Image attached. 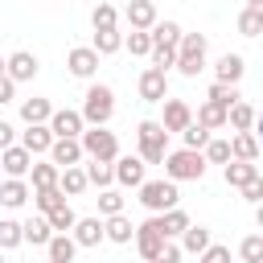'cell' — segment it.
Returning a JSON list of instances; mask_svg holds the SVG:
<instances>
[{
	"instance_id": "1",
	"label": "cell",
	"mask_w": 263,
	"mask_h": 263,
	"mask_svg": "<svg viewBox=\"0 0 263 263\" xmlns=\"http://www.w3.org/2000/svg\"><path fill=\"white\" fill-rule=\"evenodd\" d=\"M78 115H82V123H86V127H107V123H111V115H115V90H111V86H103V82H90Z\"/></svg>"
},
{
	"instance_id": "2",
	"label": "cell",
	"mask_w": 263,
	"mask_h": 263,
	"mask_svg": "<svg viewBox=\"0 0 263 263\" xmlns=\"http://www.w3.org/2000/svg\"><path fill=\"white\" fill-rule=\"evenodd\" d=\"M136 140H140V160L144 164H164V156H168V132L160 127V119H144L136 127Z\"/></svg>"
},
{
	"instance_id": "3",
	"label": "cell",
	"mask_w": 263,
	"mask_h": 263,
	"mask_svg": "<svg viewBox=\"0 0 263 263\" xmlns=\"http://www.w3.org/2000/svg\"><path fill=\"white\" fill-rule=\"evenodd\" d=\"M205 177V156L201 152H189V148H177L164 156V181H201Z\"/></svg>"
},
{
	"instance_id": "4",
	"label": "cell",
	"mask_w": 263,
	"mask_h": 263,
	"mask_svg": "<svg viewBox=\"0 0 263 263\" xmlns=\"http://www.w3.org/2000/svg\"><path fill=\"white\" fill-rule=\"evenodd\" d=\"M78 144H82V156H90V160H99V164H115V160H119V140H115V132H107V127H86V132L78 136Z\"/></svg>"
},
{
	"instance_id": "5",
	"label": "cell",
	"mask_w": 263,
	"mask_h": 263,
	"mask_svg": "<svg viewBox=\"0 0 263 263\" xmlns=\"http://www.w3.org/2000/svg\"><path fill=\"white\" fill-rule=\"evenodd\" d=\"M177 201H181V193H177V185L173 181H144L140 185V205L152 214V218H160V214H168V210H177Z\"/></svg>"
},
{
	"instance_id": "6",
	"label": "cell",
	"mask_w": 263,
	"mask_h": 263,
	"mask_svg": "<svg viewBox=\"0 0 263 263\" xmlns=\"http://www.w3.org/2000/svg\"><path fill=\"white\" fill-rule=\"evenodd\" d=\"M177 70L185 78H197L205 70V37L201 33H181V45H177Z\"/></svg>"
},
{
	"instance_id": "7",
	"label": "cell",
	"mask_w": 263,
	"mask_h": 263,
	"mask_svg": "<svg viewBox=\"0 0 263 263\" xmlns=\"http://www.w3.org/2000/svg\"><path fill=\"white\" fill-rule=\"evenodd\" d=\"M164 242H168V238H164V226H160V218H144V222L136 226V247H140V255H144L148 263H152V259L164 251Z\"/></svg>"
},
{
	"instance_id": "8",
	"label": "cell",
	"mask_w": 263,
	"mask_h": 263,
	"mask_svg": "<svg viewBox=\"0 0 263 263\" xmlns=\"http://www.w3.org/2000/svg\"><path fill=\"white\" fill-rule=\"evenodd\" d=\"M37 70H41V62H37V53H29V49H16L12 58H4V78H12V82L37 78Z\"/></svg>"
},
{
	"instance_id": "9",
	"label": "cell",
	"mask_w": 263,
	"mask_h": 263,
	"mask_svg": "<svg viewBox=\"0 0 263 263\" xmlns=\"http://www.w3.org/2000/svg\"><path fill=\"white\" fill-rule=\"evenodd\" d=\"M123 21L132 25V33H152V25H156L160 16H156V4H152V0H132V4L123 8Z\"/></svg>"
},
{
	"instance_id": "10",
	"label": "cell",
	"mask_w": 263,
	"mask_h": 263,
	"mask_svg": "<svg viewBox=\"0 0 263 263\" xmlns=\"http://www.w3.org/2000/svg\"><path fill=\"white\" fill-rule=\"evenodd\" d=\"M49 132H53V140H78V136L86 132V123H82V115H78V111L62 107V111H53V119H49Z\"/></svg>"
},
{
	"instance_id": "11",
	"label": "cell",
	"mask_w": 263,
	"mask_h": 263,
	"mask_svg": "<svg viewBox=\"0 0 263 263\" xmlns=\"http://www.w3.org/2000/svg\"><path fill=\"white\" fill-rule=\"evenodd\" d=\"M111 168H115V181H119L123 189H140V185L148 181V177H144V173H148V164H144L140 156H119Z\"/></svg>"
},
{
	"instance_id": "12",
	"label": "cell",
	"mask_w": 263,
	"mask_h": 263,
	"mask_svg": "<svg viewBox=\"0 0 263 263\" xmlns=\"http://www.w3.org/2000/svg\"><path fill=\"white\" fill-rule=\"evenodd\" d=\"M242 74H247L242 53H222V58L214 62V82H222V86H238Z\"/></svg>"
},
{
	"instance_id": "13",
	"label": "cell",
	"mask_w": 263,
	"mask_h": 263,
	"mask_svg": "<svg viewBox=\"0 0 263 263\" xmlns=\"http://www.w3.org/2000/svg\"><path fill=\"white\" fill-rule=\"evenodd\" d=\"M136 86H140V99H144V103H164V99H168V74H160V70H152V66L140 74Z\"/></svg>"
},
{
	"instance_id": "14",
	"label": "cell",
	"mask_w": 263,
	"mask_h": 263,
	"mask_svg": "<svg viewBox=\"0 0 263 263\" xmlns=\"http://www.w3.org/2000/svg\"><path fill=\"white\" fill-rule=\"evenodd\" d=\"M66 66H70L74 78H90V74L99 70V53H95L90 45H74V49L66 53Z\"/></svg>"
},
{
	"instance_id": "15",
	"label": "cell",
	"mask_w": 263,
	"mask_h": 263,
	"mask_svg": "<svg viewBox=\"0 0 263 263\" xmlns=\"http://www.w3.org/2000/svg\"><path fill=\"white\" fill-rule=\"evenodd\" d=\"M189 123H193L189 103H185V99H164V119H160V127H164V132H185Z\"/></svg>"
},
{
	"instance_id": "16",
	"label": "cell",
	"mask_w": 263,
	"mask_h": 263,
	"mask_svg": "<svg viewBox=\"0 0 263 263\" xmlns=\"http://www.w3.org/2000/svg\"><path fill=\"white\" fill-rule=\"evenodd\" d=\"M21 119H25V127H45L49 119H53V107H49V99H21Z\"/></svg>"
},
{
	"instance_id": "17",
	"label": "cell",
	"mask_w": 263,
	"mask_h": 263,
	"mask_svg": "<svg viewBox=\"0 0 263 263\" xmlns=\"http://www.w3.org/2000/svg\"><path fill=\"white\" fill-rule=\"evenodd\" d=\"M49 164H58V168H78V164H82V144H78V140H53Z\"/></svg>"
},
{
	"instance_id": "18",
	"label": "cell",
	"mask_w": 263,
	"mask_h": 263,
	"mask_svg": "<svg viewBox=\"0 0 263 263\" xmlns=\"http://www.w3.org/2000/svg\"><path fill=\"white\" fill-rule=\"evenodd\" d=\"M0 164H4V173H8L12 181H21V177L33 168V156H29L21 144H12V148H4V152H0Z\"/></svg>"
},
{
	"instance_id": "19",
	"label": "cell",
	"mask_w": 263,
	"mask_h": 263,
	"mask_svg": "<svg viewBox=\"0 0 263 263\" xmlns=\"http://www.w3.org/2000/svg\"><path fill=\"white\" fill-rule=\"evenodd\" d=\"M70 238L78 242V247H99L107 234H103V218H78L74 222V230H70Z\"/></svg>"
},
{
	"instance_id": "20",
	"label": "cell",
	"mask_w": 263,
	"mask_h": 263,
	"mask_svg": "<svg viewBox=\"0 0 263 263\" xmlns=\"http://www.w3.org/2000/svg\"><path fill=\"white\" fill-rule=\"evenodd\" d=\"M21 148H25L29 156L49 152V148H53V132H49V123H45V127H25V132H21Z\"/></svg>"
},
{
	"instance_id": "21",
	"label": "cell",
	"mask_w": 263,
	"mask_h": 263,
	"mask_svg": "<svg viewBox=\"0 0 263 263\" xmlns=\"http://www.w3.org/2000/svg\"><path fill=\"white\" fill-rule=\"evenodd\" d=\"M238 33L242 37H259L263 33V0H247L238 12Z\"/></svg>"
},
{
	"instance_id": "22",
	"label": "cell",
	"mask_w": 263,
	"mask_h": 263,
	"mask_svg": "<svg viewBox=\"0 0 263 263\" xmlns=\"http://www.w3.org/2000/svg\"><path fill=\"white\" fill-rule=\"evenodd\" d=\"M148 37H152V49H177L181 45V25L177 21H156Z\"/></svg>"
},
{
	"instance_id": "23",
	"label": "cell",
	"mask_w": 263,
	"mask_h": 263,
	"mask_svg": "<svg viewBox=\"0 0 263 263\" xmlns=\"http://www.w3.org/2000/svg\"><path fill=\"white\" fill-rule=\"evenodd\" d=\"M259 140L251 136V132H234V140H230V160H247V164H255L259 160Z\"/></svg>"
},
{
	"instance_id": "24",
	"label": "cell",
	"mask_w": 263,
	"mask_h": 263,
	"mask_svg": "<svg viewBox=\"0 0 263 263\" xmlns=\"http://www.w3.org/2000/svg\"><path fill=\"white\" fill-rule=\"evenodd\" d=\"M29 177H33V193H37V189H58L62 168H58V164H49V160H33Z\"/></svg>"
},
{
	"instance_id": "25",
	"label": "cell",
	"mask_w": 263,
	"mask_h": 263,
	"mask_svg": "<svg viewBox=\"0 0 263 263\" xmlns=\"http://www.w3.org/2000/svg\"><path fill=\"white\" fill-rule=\"evenodd\" d=\"M222 177H226V185H230V189H242V185H251V181L259 177V168H255V164H247V160H230V164L222 168Z\"/></svg>"
},
{
	"instance_id": "26",
	"label": "cell",
	"mask_w": 263,
	"mask_h": 263,
	"mask_svg": "<svg viewBox=\"0 0 263 263\" xmlns=\"http://www.w3.org/2000/svg\"><path fill=\"white\" fill-rule=\"evenodd\" d=\"M21 234H25V242H33V247H49V238H53V230H49L45 218H25V222H21Z\"/></svg>"
},
{
	"instance_id": "27",
	"label": "cell",
	"mask_w": 263,
	"mask_h": 263,
	"mask_svg": "<svg viewBox=\"0 0 263 263\" xmlns=\"http://www.w3.org/2000/svg\"><path fill=\"white\" fill-rule=\"evenodd\" d=\"M103 234H107L111 242H132V238H136V226H132V218L115 214V218H107V222H103Z\"/></svg>"
},
{
	"instance_id": "28",
	"label": "cell",
	"mask_w": 263,
	"mask_h": 263,
	"mask_svg": "<svg viewBox=\"0 0 263 263\" xmlns=\"http://www.w3.org/2000/svg\"><path fill=\"white\" fill-rule=\"evenodd\" d=\"M177 247H181V251H189V255H201V251H210V230L193 222V226L181 234V242H177Z\"/></svg>"
},
{
	"instance_id": "29",
	"label": "cell",
	"mask_w": 263,
	"mask_h": 263,
	"mask_svg": "<svg viewBox=\"0 0 263 263\" xmlns=\"http://www.w3.org/2000/svg\"><path fill=\"white\" fill-rule=\"evenodd\" d=\"M45 251H49V259H53V263H74V255H78V242H74L70 234H53Z\"/></svg>"
},
{
	"instance_id": "30",
	"label": "cell",
	"mask_w": 263,
	"mask_h": 263,
	"mask_svg": "<svg viewBox=\"0 0 263 263\" xmlns=\"http://www.w3.org/2000/svg\"><path fill=\"white\" fill-rule=\"evenodd\" d=\"M205 103H214V107L230 111L234 103H242V95H238V86H222V82H214V86L205 90Z\"/></svg>"
},
{
	"instance_id": "31",
	"label": "cell",
	"mask_w": 263,
	"mask_h": 263,
	"mask_svg": "<svg viewBox=\"0 0 263 263\" xmlns=\"http://www.w3.org/2000/svg\"><path fill=\"white\" fill-rule=\"evenodd\" d=\"M226 127H234V132H251V127H255V107H251V103H234V107L226 111Z\"/></svg>"
},
{
	"instance_id": "32",
	"label": "cell",
	"mask_w": 263,
	"mask_h": 263,
	"mask_svg": "<svg viewBox=\"0 0 263 263\" xmlns=\"http://www.w3.org/2000/svg\"><path fill=\"white\" fill-rule=\"evenodd\" d=\"M160 226H164V238L173 242V238H177V234H185V230H189L193 222H189V214H185V210L177 205V210H168V214H160Z\"/></svg>"
},
{
	"instance_id": "33",
	"label": "cell",
	"mask_w": 263,
	"mask_h": 263,
	"mask_svg": "<svg viewBox=\"0 0 263 263\" xmlns=\"http://www.w3.org/2000/svg\"><path fill=\"white\" fill-rule=\"evenodd\" d=\"M25 201H29V185H25V181H12V177H8V181L0 185V205L16 210V205H25Z\"/></svg>"
},
{
	"instance_id": "34",
	"label": "cell",
	"mask_w": 263,
	"mask_h": 263,
	"mask_svg": "<svg viewBox=\"0 0 263 263\" xmlns=\"http://www.w3.org/2000/svg\"><path fill=\"white\" fill-rule=\"evenodd\" d=\"M90 49H95L99 58H107V53H119V49H123V33H119V29H107V33H95V41H90Z\"/></svg>"
},
{
	"instance_id": "35",
	"label": "cell",
	"mask_w": 263,
	"mask_h": 263,
	"mask_svg": "<svg viewBox=\"0 0 263 263\" xmlns=\"http://www.w3.org/2000/svg\"><path fill=\"white\" fill-rule=\"evenodd\" d=\"M58 189H62L66 197H78V193L86 189V173H82V164H78V168H62V177H58Z\"/></svg>"
},
{
	"instance_id": "36",
	"label": "cell",
	"mask_w": 263,
	"mask_h": 263,
	"mask_svg": "<svg viewBox=\"0 0 263 263\" xmlns=\"http://www.w3.org/2000/svg\"><path fill=\"white\" fill-rule=\"evenodd\" d=\"M193 123H201L205 132H218V127H226V111H222V107H214V103H201Z\"/></svg>"
},
{
	"instance_id": "37",
	"label": "cell",
	"mask_w": 263,
	"mask_h": 263,
	"mask_svg": "<svg viewBox=\"0 0 263 263\" xmlns=\"http://www.w3.org/2000/svg\"><path fill=\"white\" fill-rule=\"evenodd\" d=\"M45 222H49V230H53V234H70V230H74V222H78V214H74L70 205H58L53 214H45Z\"/></svg>"
},
{
	"instance_id": "38",
	"label": "cell",
	"mask_w": 263,
	"mask_h": 263,
	"mask_svg": "<svg viewBox=\"0 0 263 263\" xmlns=\"http://www.w3.org/2000/svg\"><path fill=\"white\" fill-rule=\"evenodd\" d=\"M82 173H86V185H99V189H111V181H115V168L111 164H99V160H90Z\"/></svg>"
},
{
	"instance_id": "39",
	"label": "cell",
	"mask_w": 263,
	"mask_h": 263,
	"mask_svg": "<svg viewBox=\"0 0 263 263\" xmlns=\"http://www.w3.org/2000/svg\"><path fill=\"white\" fill-rule=\"evenodd\" d=\"M181 140H185V148H189V152H205V144H210L214 136H210L201 123H189V127L181 132Z\"/></svg>"
},
{
	"instance_id": "40",
	"label": "cell",
	"mask_w": 263,
	"mask_h": 263,
	"mask_svg": "<svg viewBox=\"0 0 263 263\" xmlns=\"http://www.w3.org/2000/svg\"><path fill=\"white\" fill-rule=\"evenodd\" d=\"M33 201H37V210H41V218H45V214H53L58 205H66V193H62V189H37Z\"/></svg>"
},
{
	"instance_id": "41",
	"label": "cell",
	"mask_w": 263,
	"mask_h": 263,
	"mask_svg": "<svg viewBox=\"0 0 263 263\" xmlns=\"http://www.w3.org/2000/svg\"><path fill=\"white\" fill-rule=\"evenodd\" d=\"M123 49H132V58H152V37L148 33H123Z\"/></svg>"
},
{
	"instance_id": "42",
	"label": "cell",
	"mask_w": 263,
	"mask_h": 263,
	"mask_svg": "<svg viewBox=\"0 0 263 263\" xmlns=\"http://www.w3.org/2000/svg\"><path fill=\"white\" fill-rule=\"evenodd\" d=\"M201 156H205V164H222L226 168L230 164V140H210Z\"/></svg>"
},
{
	"instance_id": "43",
	"label": "cell",
	"mask_w": 263,
	"mask_h": 263,
	"mask_svg": "<svg viewBox=\"0 0 263 263\" xmlns=\"http://www.w3.org/2000/svg\"><path fill=\"white\" fill-rule=\"evenodd\" d=\"M238 255H242V263H263V234H247L238 242Z\"/></svg>"
},
{
	"instance_id": "44",
	"label": "cell",
	"mask_w": 263,
	"mask_h": 263,
	"mask_svg": "<svg viewBox=\"0 0 263 263\" xmlns=\"http://www.w3.org/2000/svg\"><path fill=\"white\" fill-rule=\"evenodd\" d=\"M90 21H95V33H107V29H115L119 12H115V4H99V8L90 12Z\"/></svg>"
},
{
	"instance_id": "45",
	"label": "cell",
	"mask_w": 263,
	"mask_h": 263,
	"mask_svg": "<svg viewBox=\"0 0 263 263\" xmlns=\"http://www.w3.org/2000/svg\"><path fill=\"white\" fill-rule=\"evenodd\" d=\"M99 214H103V218H115V214H123V193H115V189H103V193H99Z\"/></svg>"
},
{
	"instance_id": "46",
	"label": "cell",
	"mask_w": 263,
	"mask_h": 263,
	"mask_svg": "<svg viewBox=\"0 0 263 263\" xmlns=\"http://www.w3.org/2000/svg\"><path fill=\"white\" fill-rule=\"evenodd\" d=\"M16 242H25V234H21V222L4 218V222H0V251H12Z\"/></svg>"
},
{
	"instance_id": "47",
	"label": "cell",
	"mask_w": 263,
	"mask_h": 263,
	"mask_svg": "<svg viewBox=\"0 0 263 263\" xmlns=\"http://www.w3.org/2000/svg\"><path fill=\"white\" fill-rule=\"evenodd\" d=\"M201 263H230V247L210 242V251H201Z\"/></svg>"
},
{
	"instance_id": "48",
	"label": "cell",
	"mask_w": 263,
	"mask_h": 263,
	"mask_svg": "<svg viewBox=\"0 0 263 263\" xmlns=\"http://www.w3.org/2000/svg\"><path fill=\"white\" fill-rule=\"evenodd\" d=\"M242 197H247L251 205H263V177H255L251 185H242Z\"/></svg>"
},
{
	"instance_id": "49",
	"label": "cell",
	"mask_w": 263,
	"mask_h": 263,
	"mask_svg": "<svg viewBox=\"0 0 263 263\" xmlns=\"http://www.w3.org/2000/svg\"><path fill=\"white\" fill-rule=\"evenodd\" d=\"M152 263H181V247H177V242H164V251H160Z\"/></svg>"
},
{
	"instance_id": "50",
	"label": "cell",
	"mask_w": 263,
	"mask_h": 263,
	"mask_svg": "<svg viewBox=\"0 0 263 263\" xmlns=\"http://www.w3.org/2000/svg\"><path fill=\"white\" fill-rule=\"evenodd\" d=\"M12 99H16V82H12V78H0V107L12 103Z\"/></svg>"
},
{
	"instance_id": "51",
	"label": "cell",
	"mask_w": 263,
	"mask_h": 263,
	"mask_svg": "<svg viewBox=\"0 0 263 263\" xmlns=\"http://www.w3.org/2000/svg\"><path fill=\"white\" fill-rule=\"evenodd\" d=\"M12 136H16V132H12V123H8V119H0V152H4V148H12Z\"/></svg>"
},
{
	"instance_id": "52",
	"label": "cell",
	"mask_w": 263,
	"mask_h": 263,
	"mask_svg": "<svg viewBox=\"0 0 263 263\" xmlns=\"http://www.w3.org/2000/svg\"><path fill=\"white\" fill-rule=\"evenodd\" d=\"M251 136H255L259 148H263V111H255V127H251Z\"/></svg>"
},
{
	"instance_id": "53",
	"label": "cell",
	"mask_w": 263,
	"mask_h": 263,
	"mask_svg": "<svg viewBox=\"0 0 263 263\" xmlns=\"http://www.w3.org/2000/svg\"><path fill=\"white\" fill-rule=\"evenodd\" d=\"M255 226L263 230V205H255Z\"/></svg>"
},
{
	"instance_id": "54",
	"label": "cell",
	"mask_w": 263,
	"mask_h": 263,
	"mask_svg": "<svg viewBox=\"0 0 263 263\" xmlns=\"http://www.w3.org/2000/svg\"><path fill=\"white\" fill-rule=\"evenodd\" d=\"M0 78H4V58H0Z\"/></svg>"
},
{
	"instance_id": "55",
	"label": "cell",
	"mask_w": 263,
	"mask_h": 263,
	"mask_svg": "<svg viewBox=\"0 0 263 263\" xmlns=\"http://www.w3.org/2000/svg\"><path fill=\"white\" fill-rule=\"evenodd\" d=\"M0 263H4V251H0Z\"/></svg>"
},
{
	"instance_id": "56",
	"label": "cell",
	"mask_w": 263,
	"mask_h": 263,
	"mask_svg": "<svg viewBox=\"0 0 263 263\" xmlns=\"http://www.w3.org/2000/svg\"><path fill=\"white\" fill-rule=\"evenodd\" d=\"M45 263H53V259H45Z\"/></svg>"
}]
</instances>
